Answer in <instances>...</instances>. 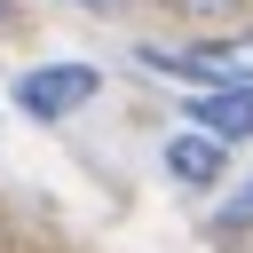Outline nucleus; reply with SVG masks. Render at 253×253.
<instances>
[{"label":"nucleus","mask_w":253,"mask_h":253,"mask_svg":"<svg viewBox=\"0 0 253 253\" xmlns=\"http://www.w3.org/2000/svg\"><path fill=\"white\" fill-rule=\"evenodd\" d=\"M142 63H158V71H174V79H253V32H237V40H206V47H182V55H166V47H142Z\"/></svg>","instance_id":"obj_1"},{"label":"nucleus","mask_w":253,"mask_h":253,"mask_svg":"<svg viewBox=\"0 0 253 253\" xmlns=\"http://www.w3.org/2000/svg\"><path fill=\"white\" fill-rule=\"evenodd\" d=\"M24 111L32 119H63V111H79L87 95H95V71L87 63H47V71H24Z\"/></svg>","instance_id":"obj_2"},{"label":"nucleus","mask_w":253,"mask_h":253,"mask_svg":"<svg viewBox=\"0 0 253 253\" xmlns=\"http://www.w3.org/2000/svg\"><path fill=\"white\" fill-rule=\"evenodd\" d=\"M198 134H221V142H245L253 134V87H221L198 103Z\"/></svg>","instance_id":"obj_3"},{"label":"nucleus","mask_w":253,"mask_h":253,"mask_svg":"<svg viewBox=\"0 0 253 253\" xmlns=\"http://www.w3.org/2000/svg\"><path fill=\"white\" fill-rule=\"evenodd\" d=\"M166 166H174L182 182H213V174H221V142H213V134H174V142H166Z\"/></svg>","instance_id":"obj_4"},{"label":"nucleus","mask_w":253,"mask_h":253,"mask_svg":"<svg viewBox=\"0 0 253 253\" xmlns=\"http://www.w3.org/2000/svg\"><path fill=\"white\" fill-rule=\"evenodd\" d=\"M174 8H190V16H221V8H237V0H174Z\"/></svg>","instance_id":"obj_5"},{"label":"nucleus","mask_w":253,"mask_h":253,"mask_svg":"<svg viewBox=\"0 0 253 253\" xmlns=\"http://www.w3.org/2000/svg\"><path fill=\"white\" fill-rule=\"evenodd\" d=\"M229 221H253V190H245V198H237V206H229Z\"/></svg>","instance_id":"obj_6"}]
</instances>
